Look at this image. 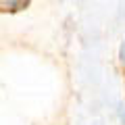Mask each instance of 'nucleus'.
Here are the masks:
<instances>
[{
  "mask_svg": "<svg viewBox=\"0 0 125 125\" xmlns=\"http://www.w3.org/2000/svg\"><path fill=\"white\" fill-rule=\"evenodd\" d=\"M2 4L6 10H21L29 4V0H2Z\"/></svg>",
  "mask_w": 125,
  "mask_h": 125,
  "instance_id": "nucleus-1",
  "label": "nucleus"
},
{
  "mask_svg": "<svg viewBox=\"0 0 125 125\" xmlns=\"http://www.w3.org/2000/svg\"><path fill=\"white\" fill-rule=\"evenodd\" d=\"M119 58H121V62L125 65V42L121 44V50H119Z\"/></svg>",
  "mask_w": 125,
  "mask_h": 125,
  "instance_id": "nucleus-2",
  "label": "nucleus"
}]
</instances>
